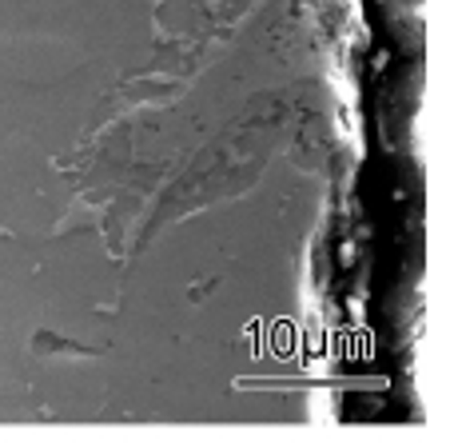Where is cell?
<instances>
[{
    "label": "cell",
    "instance_id": "1",
    "mask_svg": "<svg viewBox=\"0 0 454 443\" xmlns=\"http://www.w3.org/2000/svg\"><path fill=\"white\" fill-rule=\"evenodd\" d=\"M108 80V64L88 60L56 84H0V140H24L44 156H60L80 136Z\"/></svg>",
    "mask_w": 454,
    "mask_h": 443
}]
</instances>
